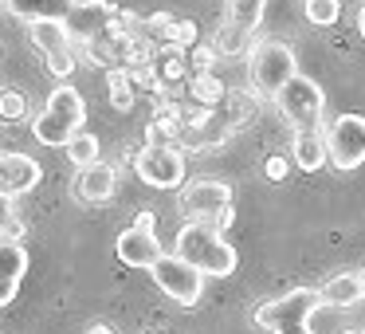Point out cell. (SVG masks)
<instances>
[{
	"label": "cell",
	"instance_id": "cell-1",
	"mask_svg": "<svg viewBox=\"0 0 365 334\" xmlns=\"http://www.w3.org/2000/svg\"><path fill=\"white\" fill-rule=\"evenodd\" d=\"M173 244H177L173 252L181 255V260H189L197 271H205V275H212V279H224V275H232V271L240 268L236 248L224 240V232L216 228L212 221H189V224H181Z\"/></svg>",
	"mask_w": 365,
	"mask_h": 334
},
{
	"label": "cell",
	"instance_id": "cell-2",
	"mask_svg": "<svg viewBox=\"0 0 365 334\" xmlns=\"http://www.w3.org/2000/svg\"><path fill=\"white\" fill-rule=\"evenodd\" d=\"M83 118H87V103H83L79 91L63 83V87L51 91L43 111L32 118V134H36V142L59 150V146H67L83 130Z\"/></svg>",
	"mask_w": 365,
	"mask_h": 334
},
{
	"label": "cell",
	"instance_id": "cell-3",
	"mask_svg": "<svg viewBox=\"0 0 365 334\" xmlns=\"http://www.w3.org/2000/svg\"><path fill=\"white\" fill-rule=\"evenodd\" d=\"M322 307V295L314 287H294L283 299H267L255 310V323L271 334H314L310 315Z\"/></svg>",
	"mask_w": 365,
	"mask_h": 334
},
{
	"label": "cell",
	"instance_id": "cell-4",
	"mask_svg": "<svg viewBox=\"0 0 365 334\" xmlns=\"http://www.w3.org/2000/svg\"><path fill=\"white\" fill-rule=\"evenodd\" d=\"M247 67H252V87L259 91V95H267V98H275L279 91L299 75V59H294V51L287 48V44H279V40L252 44V51H247Z\"/></svg>",
	"mask_w": 365,
	"mask_h": 334
},
{
	"label": "cell",
	"instance_id": "cell-5",
	"mask_svg": "<svg viewBox=\"0 0 365 334\" xmlns=\"http://www.w3.org/2000/svg\"><path fill=\"white\" fill-rule=\"evenodd\" d=\"M150 275L181 310H192L200 303V295H205V271H197L189 260H181L177 252H161L158 263L150 268Z\"/></svg>",
	"mask_w": 365,
	"mask_h": 334
},
{
	"label": "cell",
	"instance_id": "cell-6",
	"mask_svg": "<svg viewBox=\"0 0 365 334\" xmlns=\"http://www.w3.org/2000/svg\"><path fill=\"white\" fill-rule=\"evenodd\" d=\"M275 106L283 111V118L291 122V130H307V126H326L322 111H326V95L310 75H294L283 91L275 95Z\"/></svg>",
	"mask_w": 365,
	"mask_h": 334
},
{
	"label": "cell",
	"instance_id": "cell-7",
	"mask_svg": "<svg viewBox=\"0 0 365 334\" xmlns=\"http://www.w3.org/2000/svg\"><path fill=\"white\" fill-rule=\"evenodd\" d=\"M134 169L150 189H181L185 185V153L181 142H145L138 150Z\"/></svg>",
	"mask_w": 365,
	"mask_h": 334
},
{
	"label": "cell",
	"instance_id": "cell-8",
	"mask_svg": "<svg viewBox=\"0 0 365 334\" xmlns=\"http://www.w3.org/2000/svg\"><path fill=\"white\" fill-rule=\"evenodd\" d=\"M326 158L341 173L365 166V118L361 114H338L326 126Z\"/></svg>",
	"mask_w": 365,
	"mask_h": 334
},
{
	"label": "cell",
	"instance_id": "cell-9",
	"mask_svg": "<svg viewBox=\"0 0 365 334\" xmlns=\"http://www.w3.org/2000/svg\"><path fill=\"white\" fill-rule=\"evenodd\" d=\"M114 20H118V9H114V4H106V0H79L63 24H67V32H71V44L83 48V44L98 40V36H106V32H118Z\"/></svg>",
	"mask_w": 365,
	"mask_h": 334
},
{
	"label": "cell",
	"instance_id": "cell-10",
	"mask_svg": "<svg viewBox=\"0 0 365 334\" xmlns=\"http://www.w3.org/2000/svg\"><path fill=\"white\" fill-rule=\"evenodd\" d=\"M181 205L192 221H216L220 208L232 205V185L220 181V177H200V181H189L181 193Z\"/></svg>",
	"mask_w": 365,
	"mask_h": 334
},
{
	"label": "cell",
	"instance_id": "cell-11",
	"mask_svg": "<svg viewBox=\"0 0 365 334\" xmlns=\"http://www.w3.org/2000/svg\"><path fill=\"white\" fill-rule=\"evenodd\" d=\"M40 181H43V169L36 158H28V153H20V150L0 153V193L24 197V193H32Z\"/></svg>",
	"mask_w": 365,
	"mask_h": 334
},
{
	"label": "cell",
	"instance_id": "cell-12",
	"mask_svg": "<svg viewBox=\"0 0 365 334\" xmlns=\"http://www.w3.org/2000/svg\"><path fill=\"white\" fill-rule=\"evenodd\" d=\"M28 275V248L20 236H0V307H9L20 295V283Z\"/></svg>",
	"mask_w": 365,
	"mask_h": 334
},
{
	"label": "cell",
	"instance_id": "cell-13",
	"mask_svg": "<svg viewBox=\"0 0 365 334\" xmlns=\"http://www.w3.org/2000/svg\"><path fill=\"white\" fill-rule=\"evenodd\" d=\"M114 193H118V169L106 166V161L83 166L75 173V197L83 205H106V201H114Z\"/></svg>",
	"mask_w": 365,
	"mask_h": 334
},
{
	"label": "cell",
	"instance_id": "cell-14",
	"mask_svg": "<svg viewBox=\"0 0 365 334\" xmlns=\"http://www.w3.org/2000/svg\"><path fill=\"white\" fill-rule=\"evenodd\" d=\"M114 255H118L126 268H145V271H150L153 263H158V255H161V244H158L153 232L130 224V228H122L118 240H114Z\"/></svg>",
	"mask_w": 365,
	"mask_h": 334
},
{
	"label": "cell",
	"instance_id": "cell-15",
	"mask_svg": "<svg viewBox=\"0 0 365 334\" xmlns=\"http://www.w3.org/2000/svg\"><path fill=\"white\" fill-rule=\"evenodd\" d=\"M291 161L302 169V173H314V169L330 166V158H326V126L294 130V138H291Z\"/></svg>",
	"mask_w": 365,
	"mask_h": 334
},
{
	"label": "cell",
	"instance_id": "cell-16",
	"mask_svg": "<svg viewBox=\"0 0 365 334\" xmlns=\"http://www.w3.org/2000/svg\"><path fill=\"white\" fill-rule=\"evenodd\" d=\"M322 303L334 310H349L357 307V303L365 299V287H361V271H338V275H330L322 283Z\"/></svg>",
	"mask_w": 365,
	"mask_h": 334
},
{
	"label": "cell",
	"instance_id": "cell-17",
	"mask_svg": "<svg viewBox=\"0 0 365 334\" xmlns=\"http://www.w3.org/2000/svg\"><path fill=\"white\" fill-rule=\"evenodd\" d=\"M16 20H67L79 0H4Z\"/></svg>",
	"mask_w": 365,
	"mask_h": 334
},
{
	"label": "cell",
	"instance_id": "cell-18",
	"mask_svg": "<svg viewBox=\"0 0 365 334\" xmlns=\"http://www.w3.org/2000/svg\"><path fill=\"white\" fill-rule=\"evenodd\" d=\"M28 40H32L43 56L71 48V32H67L63 20H28Z\"/></svg>",
	"mask_w": 365,
	"mask_h": 334
},
{
	"label": "cell",
	"instance_id": "cell-19",
	"mask_svg": "<svg viewBox=\"0 0 365 334\" xmlns=\"http://www.w3.org/2000/svg\"><path fill=\"white\" fill-rule=\"evenodd\" d=\"M153 67H158V75H161V87H173V83L181 87V79L189 75V51L165 40L158 48V56H153Z\"/></svg>",
	"mask_w": 365,
	"mask_h": 334
},
{
	"label": "cell",
	"instance_id": "cell-20",
	"mask_svg": "<svg viewBox=\"0 0 365 334\" xmlns=\"http://www.w3.org/2000/svg\"><path fill=\"white\" fill-rule=\"evenodd\" d=\"M189 95L197 98V106H208V111H216V106L228 98V91H224V83L216 79L212 71H205V75H192V79H189Z\"/></svg>",
	"mask_w": 365,
	"mask_h": 334
},
{
	"label": "cell",
	"instance_id": "cell-21",
	"mask_svg": "<svg viewBox=\"0 0 365 334\" xmlns=\"http://www.w3.org/2000/svg\"><path fill=\"white\" fill-rule=\"evenodd\" d=\"M106 91H110V103L118 111H130L134 106V79H130V67H110L106 71Z\"/></svg>",
	"mask_w": 365,
	"mask_h": 334
},
{
	"label": "cell",
	"instance_id": "cell-22",
	"mask_svg": "<svg viewBox=\"0 0 365 334\" xmlns=\"http://www.w3.org/2000/svg\"><path fill=\"white\" fill-rule=\"evenodd\" d=\"M63 150H67V158L75 161V169L95 166V161L103 158V146H98V138H95V134H87V130H79V134H75L71 142L63 146Z\"/></svg>",
	"mask_w": 365,
	"mask_h": 334
},
{
	"label": "cell",
	"instance_id": "cell-23",
	"mask_svg": "<svg viewBox=\"0 0 365 334\" xmlns=\"http://www.w3.org/2000/svg\"><path fill=\"white\" fill-rule=\"evenodd\" d=\"M263 12H267V0H228V20L240 28H247V32L259 28Z\"/></svg>",
	"mask_w": 365,
	"mask_h": 334
},
{
	"label": "cell",
	"instance_id": "cell-24",
	"mask_svg": "<svg viewBox=\"0 0 365 334\" xmlns=\"http://www.w3.org/2000/svg\"><path fill=\"white\" fill-rule=\"evenodd\" d=\"M28 118V98L24 91L16 87H0V122L4 126H16V122Z\"/></svg>",
	"mask_w": 365,
	"mask_h": 334
},
{
	"label": "cell",
	"instance_id": "cell-25",
	"mask_svg": "<svg viewBox=\"0 0 365 334\" xmlns=\"http://www.w3.org/2000/svg\"><path fill=\"white\" fill-rule=\"evenodd\" d=\"M247 40H252V32L228 20V24L216 32V51H220V56H240V51H252V48H247Z\"/></svg>",
	"mask_w": 365,
	"mask_h": 334
},
{
	"label": "cell",
	"instance_id": "cell-26",
	"mask_svg": "<svg viewBox=\"0 0 365 334\" xmlns=\"http://www.w3.org/2000/svg\"><path fill=\"white\" fill-rule=\"evenodd\" d=\"M302 12H307V24L334 28V24H338V16H341V0H307Z\"/></svg>",
	"mask_w": 365,
	"mask_h": 334
},
{
	"label": "cell",
	"instance_id": "cell-27",
	"mask_svg": "<svg viewBox=\"0 0 365 334\" xmlns=\"http://www.w3.org/2000/svg\"><path fill=\"white\" fill-rule=\"evenodd\" d=\"M0 236H24V224L16 221V197L0 193Z\"/></svg>",
	"mask_w": 365,
	"mask_h": 334
},
{
	"label": "cell",
	"instance_id": "cell-28",
	"mask_svg": "<svg viewBox=\"0 0 365 334\" xmlns=\"http://www.w3.org/2000/svg\"><path fill=\"white\" fill-rule=\"evenodd\" d=\"M216 59H220V51H216V44H197V48H189V71L192 75H205L216 67Z\"/></svg>",
	"mask_w": 365,
	"mask_h": 334
},
{
	"label": "cell",
	"instance_id": "cell-29",
	"mask_svg": "<svg viewBox=\"0 0 365 334\" xmlns=\"http://www.w3.org/2000/svg\"><path fill=\"white\" fill-rule=\"evenodd\" d=\"M197 40H200V28H197V20H177L173 28H169V44H177V48H197Z\"/></svg>",
	"mask_w": 365,
	"mask_h": 334
},
{
	"label": "cell",
	"instance_id": "cell-30",
	"mask_svg": "<svg viewBox=\"0 0 365 334\" xmlns=\"http://www.w3.org/2000/svg\"><path fill=\"white\" fill-rule=\"evenodd\" d=\"M75 64H79V59H75L71 48H67V51H51V56H48V71L56 75V79H67V75L75 71Z\"/></svg>",
	"mask_w": 365,
	"mask_h": 334
},
{
	"label": "cell",
	"instance_id": "cell-31",
	"mask_svg": "<svg viewBox=\"0 0 365 334\" xmlns=\"http://www.w3.org/2000/svg\"><path fill=\"white\" fill-rule=\"evenodd\" d=\"M177 24V16H169V12H153V16H145V32L153 36V40H169V28Z\"/></svg>",
	"mask_w": 365,
	"mask_h": 334
},
{
	"label": "cell",
	"instance_id": "cell-32",
	"mask_svg": "<svg viewBox=\"0 0 365 334\" xmlns=\"http://www.w3.org/2000/svg\"><path fill=\"white\" fill-rule=\"evenodd\" d=\"M287 169H291V161H287V158H267V161H263V177H267V181H283Z\"/></svg>",
	"mask_w": 365,
	"mask_h": 334
},
{
	"label": "cell",
	"instance_id": "cell-33",
	"mask_svg": "<svg viewBox=\"0 0 365 334\" xmlns=\"http://www.w3.org/2000/svg\"><path fill=\"white\" fill-rule=\"evenodd\" d=\"M134 224H138V228H145V232H153V228H158V216H153L150 208H142V213L134 216Z\"/></svg>",
	"mask_w": 365,
	"mask_h": 334
},
{
	"label": "cell",
	"instance_id": "cell-34",
	"mask_svg": "<svg viewBox=\"0 0 365 334\" xmlns=\"http://www.w3.org/2000/svg\"><path fill=\"white\" fill-rule=\"evenodd\" d=\"M232 221H236V208H232V205H228V208H220V213H216V221H212V224H216V228H220V232H224V228H228V224H232Z\"/></svg>",
	"mask_w": 365,
	"mask_h": 334
},
{
	"label": "cell",
	"instance_id": "cell-35",
	"mask_svg": "<svg viewBox=\"0 0 365 334\" xmlns=\"http://www.w3.org/2000/svg\"><path fill=\"white\" fill-rule=\"evenodd\" d=\"M357 32L365 36V0H361V9H357Z\"/></svg>",
	"mask_w": 365,
	"mask_h": 334
},
{
	"label": "cell",
	"instance_id": "cell-36",
	"mask_svg": "<svg viewBox=\"0 0 365 334\" xmlns=\"http://www.w3.org/2000/svg\"><path fill=\"white\" fill-rule=\"evenodd\" d=\"M83 334H114L110 326H91V330H83Z\"/></svg>",
	"mask_w": 365,
	"mask_h": 334
},
{
	"label": "cell",
	"instance_id": "cell-37",
	"mask_svg": "<svg viewBox=\"0 0 365 334\" xmlns=\"http://www.w3.org/2000/svg\"><path fill=\"white\" fill-rule=\"evenodd\" d=\"M341 334H361V330H341Z\"/></svg>",
	"mask_w": 365,
	"mask_h": 334
},
{
	"label": "cell",
	"instance_id": "cell-38",
	"mask_svg": "<svg viewBox=\"0 0 365 334\" xmlns=\"http://www.w3.org/2000/svg\"><path fill=\"white\" fill-rule=\"evenodd\" d=\"M361 287H365V268H361Z\"/></svg>",
	"mask_w": 365,
	"mask_h": 334
},
{
	"label": "cell",
	"instance_id": "cell-39",
	"mask_svg": "<svg viewBox=\"0 0 365 334\" xmlns=\"http://www.w3.org/2000/svg\"><path fill=\"white\" fill-rule=\"evenodd\" d=\"M153 334H158V330H153Z\"/></svg>",
	"mask_w": 365,
	"mask_h": 334
}]
</instances>
